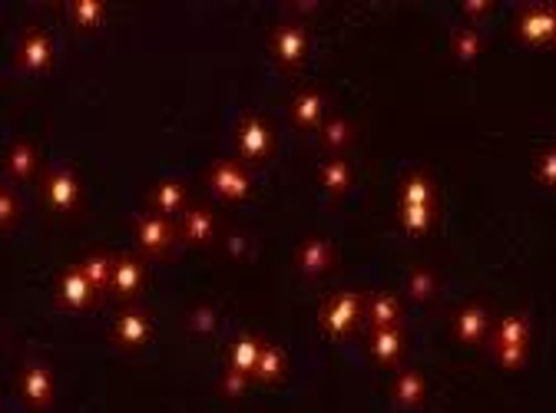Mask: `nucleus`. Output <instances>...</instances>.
Segmentation results:
<instances>
[{"mask_svg": "<svg viewBox=\"0 0 556 413\" xmlns=\"http://www.w3.org/2000/svg\"><path fill=\"white\" fill-rule=\"evenodd\" d=\"M47 56H50L47 40H43L40 34H34V37L27 40V47H24V60H27L30 66H40V63H47Z\"/></svg>", "mask_w": 556, "mask_h": 413, "instance_id": "obj_1", "label": "nucleus"}, {"mask_svg": "<svg viewBox=\"0 0 556 413\" xmlns=\"http://www.w3.org/2000/svg\"><path fill=\"white\" fill-rule=\"evenodd\" d=\"M27 393H30L34 403H43V400L50 397V380H47L43 371H30V374H27Z\"/></svg>", "mask_w": 556, "mask_h": 413, "instance_id": "obj_2", "label": "nucleus"}, {"mask_svg": "<svg viewBox=\"0 0 556 413\" xmlns=\"http://www.w3.org/2000/svg\"><path fill=\"white\" fill-rule=\"evenodd\" d=\"M50 195H53L56 205H70V202H74V182L63 179V176H56V179L50 182Z\"/></svg>", "mask_w": 556, "mask_h": 413, "instance_id": "obj_3", "label": "nucleus"}, {"mask_svg": "<svg viewBox=\"0 0 556 413\" xmlns=\"http://www.w3.org/2000/svg\"><path fill=\"white\" fill-rule=\"evenodd\" d=\"M63 292H66V301H84V295H87V279H80V274H70L66 279V285H63Z\"/></svg>", "mask_w": 556, "mask_h": 413, "instance_id": "obj_4", "label": "nucleus"}, {"mask_svg": "<svg viewBox=\"0 0 556 413\" xmlns=\"http://www.w3.org/2000/svg\"><path fill=\"white\" fill-rule=\"evenodd\" d=\"M11 166H14L17 172H27V169H30V150H17V153L11 156Z\"/></svg>", "mask_w": 556, "mask_h": 413, "instance_id": "obj_5", "label": "nucleus"}, {"mask_svg": "<svg viewBox=\"0 0 556 413\" xmlns=\"http://www.w3.org/2000/svg\"><path fill=\"white\" fill-rule=\"evenodd\" d=\"M14 212V202L8 195H0V219H8Z\"/></svg>", "mask_w": 556, "mask_h": 413, "instance_id": "obj_6", "label": "nucleus"}]
</instances>
